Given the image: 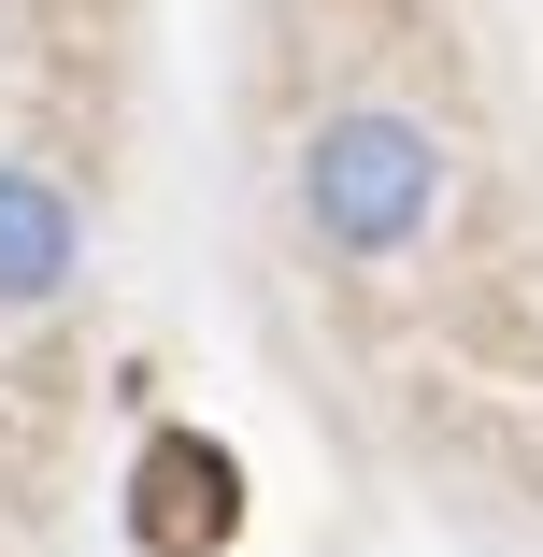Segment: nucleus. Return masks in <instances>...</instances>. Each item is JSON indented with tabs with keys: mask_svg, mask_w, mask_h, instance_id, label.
<instances>
[{
	"mask_svg": "<svg viewBox=\"0 0 543 557\" xmlns=\"http://www.w3.org/2000/svg\"><path fill=\"white\" fill-rule=\"evenodd\" d=\"M300 214H314V244L330 258H400L429 244V214H444V144H429L415 115H330L300 144Z\"/></svg>",
	"mask_w": 543,
	"mask_h": 557,
	"instance_id": "obj_1",
	"label": "nucleus"
},
{
	"mask_svg": "<svg viewBox=\"0 0 543 557\" xmlns=\"http://www.w3.org/2000/svg\"><path fill=\"white\" fill-rule=\"evenodd\" d=\"M72 272V200L44 172H0V300H58Z\"/></svg>",
	"mask_w": 543,
	"mask_h": 557,
	"instance_id": "obj_2",
	"label": "nucleus"
}]
</instances>
